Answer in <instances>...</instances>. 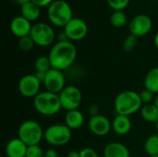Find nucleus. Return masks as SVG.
Segmentation results:
<instances>
[{
  "instance_id": "a211bd4d",
  "label": "nucleus",
  "mask_w": 158,
  "mask_h": 157,
  "mask_svg": "<svg viewBox=\"0 0 158 157\" xmlns=\"http://www.w3.org/2000/svg\"><path fill=\"white\" fill-rule=\"evenodd\" d=\"M84 123V117L81 111L71 110L68 111L65 116V124L71 130H79Z\"/></svg>"
},
{
  "instance_id": "4c0bfd02",
  "label": "nucleus",
  "mask_w": 158,
  "mask_h": 157,
  "mask_svg": "<svg viewBox=\"0 0 158 157\" xmlns=\"http://www.w3.org/2000/svg\"><path fill=\"white\" fill-rule=\"evenodd\" d=\"M154 104L157 106L158 108V94L156 96V99H155V101H154Z\"/></svg>"
},
{
  "instance_id": "7ed1b4c3",
  "label": "nucleus",
  "mask_w": 158,
  "mask_h": 157,
  "mask_svg": "<svg viewBox=\"0 0 158 157\" xmlns=\"http://www.w3.org/2000/svg\"><path fill=\"white\" fill-rule=\"evenodd\" d=\"M33 107L40 115L45 117L56 115L62 109L59 95L48 91L41 92L33 98Z\"/></svg>"
},
{
  "instance_id": "5701e85b",
  "label": "nucleus",
  "mask_w": 158,
  "mask_h": 157,
  "mask_svg": "<svg viewBox=\"0 0 158 157\" xmlns=\"http://www.w3.org/2000/svg\"><path fill=\"white\" fill-rule=\"evenodd\" d=\"M127 15L123 10H115L110 16V22L115 28H122L127 23Z\"/></svg>"
},
{
  "instance_id": "b1692460",
  "label": "nucleus",
  "mask_w": 158,
  "mask_h": 157,
  "mask_svg": "<svg viewBox=\"0 0 158 157\" xmlns=\"http://www.w3.org/2000/svg\"><path fill=\"white\" fill-rule=\"evenodd\" d=\"M34 68L35 71H42L45 73H47L51 68H53L48 56H41L37 57L34 61Z\"/></svg>"
},
{
  "instance_id": "c756f323",
  "label": "nucleus",
  "mask_w": 158,
  "mask_h": 157,
  "mask_svg": "<svg viewBox=\"0 0 158 157\" xmlns=\"http://www.w3.org/2000/svg\"><path fill=\"white\" fill-rule=\"evenodd\" d=\"M81 157H99L96 151L91 147H85L80 151Z\"/></svg>"
},
{
  "instance_id": "9b49d317",
  "label": "nucleus",
  "mask_w": 158,
  "mask_h": 157,
  "mask_svg": "<svg viewBox=\"0 0 158 157\" xmlns=\"http://www.w3.org/2000/svg\"><path fill=\"white\" fill-rule=\"evenodd\" d=\"M64 31L69 41H80L87 35L88 26L87 23L81 18L73 17L64 27Z\"/></svg>"
},
{
  "instance_id": "423d86ee",
  "label": "nucleus",
  "mask_w": 158,
  "mask_h": 157,
  "mask_svg": "<svg viewBox=\"0 0 158 157\" xmlns=\"http://www.w3.org/2000/svg\"><path fill=\"white\" fill-rule=\"evenodd\" d=\"M71 139V130L66 124L50 125L44 130V140L52 146H64Z\"/></svg>"
},
{
  "instance_id": "20e7f679",
  "label": "nucleus",
  "mask_w": 158,
  "mask_h": 157,
  "mask_svg": "<svg viewBox=\"0 0 158 157\" xmlns=\"http://www.w3.org/2000/svg\"><path fill=\"white\" fill-rule=\"evenodd\" d=\"M18 138H19L28 146L38 145L44 138V130L42 126L33 119L23 121L18 130Z\"/></svg>"
},
{
  "instance_id": "bb28decb",
  "label": "nucleus",
  "mask_w": 158,
  "mask_h": 157,
  "mask_svg": "<svg viewBox=\"0 0 158 157\" xmlns=\"http://www.w3.org/2000/svg\"><path fill=\"white\" fill-rule=\"evenodd\" d=\"M45 152H44L43 148L38 145H31L28 146L26 156L25 157H44Z\"/></svg>"
},
{
  "instance_id": "2f4dec72",
  "label": "nucleus",
  "mask_w": 158,
  "mask_h": 157,
  "mask_svg": "<svg viewBox=\"0 0 158 157\" xmlns=\"http://www.w3.org/2000/svg\"><path fill=\"white\" fill-rule=\"evenodd\" d=\"M89 112L92 114V117H94V116H96V115H99V107L96 105H92L90 107H89Z\"/></svg>"
},
{
  "instance_id": "4be33fe9",
  "label": "nucleus",
  "mask_w": 158,
  "mask_h": 157,
  "mask_svg": "<svg viewBox=\"0 0 158 157\" xmlns=\"http://www.w3.org/2000/svg\"><path fill=\"white\" fill-rule=\"evenodd\" d=\"M144 151L149 156L158 155V134L149 136L144 143Z\"/></svg>"
},
{
  "instance_id": "9d476101",
  "label": "nucleus",
  "mask_w": 158,
  "mask_h": 157,
  "mask_svg": "<svg viewBox=\"0 0 158 157\" xmlns=\"http://www.w3.org/2000/svg\"><path fill=\"white\" fill-rule=\"evenodd\" d=\"M43 84L44 85L45 91L59 94L66 87V77L63 71L56 68H51L46 73Z\"/></svg>"
},
{
  "instance_id": "0eeeda50",
  "label": "nucleus",
  "mask_w": 158,
  "mask_h": 157,
  "mask_svg": "<svg viewBox=\"0 0 158 157\" xmlns=\"http://www.w3.org/2000/svg\"><path fill=\"white\" fill-rule=\"evenodd\" d=\"M30 36L32 38L34 43L41 47H47L51 45L56 38L53 28L44 22H37L33 24Z\"/></svg>"
},
{
  "instance_id": "7c9ffc66",
  "label": "nucleus",
  "mask_w": 158,
  "mask_h": 157,
  "mask_svg": "<svg viewBox=\"0 0 158 157\" xmlns=\"http://www.w3.org/2000/svg\"><path fill=\"white\" fill-rule=\"evenodd\" d=\"M31 1L33 2L38 6L43 7V6H49L55 0H31Z\"/></svg>"
},
{
  "instance_id": "f3484780",
  "label": "nucleus",
  "mask_w": 158,
  "mask_h": 157,
  "mask_svg": "<svg viewBox=\"0 0 158 157\" xmlns=\"http://www.w3.org/2000/svg\"><path fill=\"white\" fill-rule=\"evenodd\" d=\"M104 157H131V154L125 144L113 142L105 147Z\"/></svg>"
},
{
  "instance_id": "393cba45",
  "label": "nucleus",
  "mask_w": 158,
  "mask_h": 157,
  "mask_svg": "<svg viewBox=\"0 0 158 157\" xmlns=\"http://www.w3.org/2000/svg\"><path fill=\"white\" fill-rule=\"evenodd\" d=\"M18 45H19V49L21 51L28 52V51H31L33 48L35 43H34V42L32 40V38L30 35H28V36H24V37L19 38Z\"/></svg>"
},
{
  "instance_id": "c85d7f7f",
  "label": "nucleus",
  "mask_w": 158,
  "mask_h": 157,
  "mask_svg": "<svg viewBox=\"0 0 158 157\" xmlns=\"http://www.w3.org/2000/svg\"><path fill=\"white\" fill-rule=\"evenodd\" d=\"M108 6L115 10H123L126 8L131 0H106Z\"/></svg>"
},
{
  "instance_id": "ddd939ff",
  "label": "nucleus",
  "mask_w": 158,
  "mask_h": 157,
  "mask_svg": "<svg viewBox=\"0 0 158 157\" xmlns=\"http://www.w3.org/2000/svg\"><path fill=\"white\" fill-rule=\"evenodd\" d=\"M88 128L90 131L95 136L103 137L109 133L112 129V123L106 117L99 114L91 117L88 122Z\"/></svg>"
},
{
  "instance_id": "aec40b11",
  "label": "nucleus",
  "mask_w": 158,
  "mask_h": 157,
  "mask_svg": "<svg viewBox=\"0 0 158 157\" xmlns=\"http://www.w3.org/2000/svg\"><path fill=\"white\" fill-rule=\"evenodd\" d=\"M141 115L146 122L155 124L158 122V108L154 103L143 105L141 108Z\"/></svg>"
},
{
  "instance_id": "f704fd0d",
  "label": "nucleus",
  "mask_w": 158,
  "mask_h": 157,
  "mask_svg": "<svg viewBox=\"0 0 158 157\" xmlns=\"http://www.w3.org/2000/svg\"><path fill=\"white\" fill-rule=\"evenodd\" d=\"M67 157H81V155H80V152L78 151H70Z\"/></svg>"
},
{
  "instance_id": "4468645a",
  "label": "nucleus",
  "mask_w": 158,
  "mask_h": 157,
  "mask_svg": "<svg viewBox=\"0 0 158 157\" xmlns=\"http://www.w3.org/2000/svg\"><path fill=\"white\" fill-rule=\"evenodd\" d=\"M31 28H32L31 22L26 19L22 16L15 17L10 22L11 32L19 38L30 35Z\"/></svg>"
},
{
  "instance_id": "1a4fd4ad",
  "label": "nucleus",
  "mask_w": 158,
  "mask_h": 157,
  "mask_svg": "<svg viewBox=\"0 0 158 157\" xmlns=\"http://www.w3.org/2000/svg\"><path fill=\"white\" fill-rule=\"evenodd\" d=\"M42 82L36 78L34 74H26L22 76L18 83L19 93L26 98H34L40 93Z\"/></svg>"
},
{
  "instance_id": "dca6fc26",
  "label": "nucleus",
  "mask_w": 158,
  "mask_h": 157,
  "mask_svg": "<svg viewBox=\"0 0 158 157\" xmlns=\"http://www.w3.org/2000/svg\"><path fill=\"white\" fill-rule=\"evenodd\" d=\"M112 130L119 136L127 135L131 130V121L130 117L117 115L112 121Z\"/></svg>"
},
{
  "instance_id": "412c9836",
  "label": "nucleus",
  "mask_w": 158,
  "mask_h": 157,
  "mask_svg": "<svg viewBox=\"0 0 158 157\" xmlns=\"http://www.w3.org/2000/svg\"><path fill=\"white\" fill-rule=\"evenodd\" d=\"M144 88L158 94V67L151 68L144 79Z\"/></svg>"
},
{
  "instance_id": "cd10ccee",
  "label": "nucleus",
  "mask_w": 158,
  "mask_h": 157,
  "mask_svg": "<svg viewBox=\"0 0 158 157\" xmlns=\"http://www.w3.org/2000/svg\"><path fill=\"white\" fill-rule=\"evenodd\" d=\"M140 94V98L142 100L143 105H148V104H152L153 101H155L156 97H155V93L147 89H143L141 93H139Z\"/></svg>"
},
{
  "instance_id": "6e6552de",
  "label": "nucleus",
  "mask_w": 158,
  "mask_h": 157,
  "mask_svg": "<svg viewBox=\"0 0 158 157\" xmlns=\"http://www.w3.org/2000/svg\"><path fill=\"white\" fill-rule=\"evenodd\" d=\"M58 95L61 106L67 112L71 110H77L81 105L82 93L77 86L68 85L62 90V92Z\"/></svg>"
},
{
  "instance_id": "58836bf2",
  "label": "nucleus",
  "mask_w": 158,
  "mask_h": 157,
  "mask_svg": "<svg viewBox=\"0 0 158 157\" xmlns=\"http://www.w3.org/2000/svg\"><path fill=\"white\" fill-rule=\"evenodd\" d=\"M156 133L158 134V122L156 124Z\"/></svg>"
},
{
  "instance_id": "72a5a7b5",
  "label": "nucleus",
  "mask_w": 158,
  "mask_h": 157,
  "mask_svg": "<svg viewBox=\"0 0 158 157\" xmlns=\"http://www.w3.org/2000/svg\"><path fill=\"white\" fill-rule=\"evenodd\" d=\"M58 154L56 150L54 149H48L47 151H45L44 154V157H57Z\"/></svg>"
},
{
  "instance_id": "c9c22d12",
  "label": "nucleus",
  "mask_w": 158,
  "mask_h": 157,
  "mask_svg": "<svg viewBox=\"0 0 158 157\" xmlns=\"http://www.w3.org/2000/svg\"><path fill=\"white\" fill-rule=\"evenodd\" d=\"M12 1H14L15 3H17V4L20 5V6H22L23 4H25V3H27V2H29L31 0H12Z\"/></svg>"
},
{
  "instance_id": "f03ea898",
  "label": "nucleus",
  "mask_w": 158,
  "mask_h": 157,
  "mask_svg": "<svg viewBox=\"0 0 158 157\" xmlns=\"http://www.w3.org/2000/svg\"><path fill=\"white\" fill-rule=\"evenodd\" d=\"M143 106L140 94L137 92L131 90H126L119 93L114 102L115 112L117 115H122L130 117L139 111Z\"/></svg>"
},
{
  "instance_id": "39448f33",
  "label": "nucleus",
  "mask_w": 158,
  "mask_h": 157,
  "mask_svg": "<svg viewBox=\"0 0 158 157\" xmlns=\"http://www.w3.org/2000/svg\"><path fill=\"white\" fill-rule=\"evenodd\" d=\"M47 17L52 24L58 27H65L73 18L72 8L64 0H55L48 6Z\"/></svg>"
},
{
  "instance_id": "6ab92c4d",
  "label": "nucleus",
  "mask_w": 158,
  "mask_h": 157,
  "mask_svg": "<svg viewBox=\"0 0 158 157\" xmlns=\"http://www.w3.org/2000/svg\"><path fill=\"white\" fill-rule=\"evenodd\" d=\"M41 7L35 5L33 2L29 1L20 6V16L24 17L29 21H35L41 14Z\"/></svg>"
},
{
  "instance_id": "f257e3e1",
  "label": "nucleus",
  "mask_w": 158,
  "mask_h": 157,
  "mask_svg": "<svg viewBox=\"0 0 158 157\" xmlns=\"http://www.w3.org/2000/svg\"><path fill=\"white\" fill-rule=\"evenodd\" d=\"M53 68L64 71L69 68L77 57V48L71 41L57 42L48 55Z\"/></svg>"
},
{
  "instance_id": "a878e982",
  "label": "nucleus",
  "mask_w": 158,
  "mask_h": 157,
  "mask_svg": "<svg viewBox=\"0 0 158 157\" xmlns=\"http://www.w3.org/2000/svg\"><path fill=\"white\" fill-rule=\"evenodd\" d=\"M138 43V37L133 35V34H130L126 37V39L123 42V50L127 53H130L131 51H133L137 45Z\"/></svg>"
},
{
  "instance_id": "e433bc0d",
  "label": "nucleus",
  "mask_w": 158,
  "mask_h": 157,
  "mask_svg": "<svg viewBox=\"0 0 158 157\" xmlns=\"http://www.w3.org/2000/svg\"><path fill=\"white\" fill-rule=\"evenodd\" d=\"M155 44H156V48L158 49V32L156 34V36H155Z\"/></svg>"
},
{
  "instance_id": "473e14b6",
  "label": "nucleus",
  "mask_w": 158,
  "mask_h": 157,
  "mask_svg": "<svg viewBox=\"0 0 158 157\" xmlns=\"http://www.w3.org/2000/svg\"><path fill=\"white\" fill-rule=\"evenodd\" d=\"M35 76H36V78L43 83L44 82V79H45V76H46V73L45 72H42V71H35L34 73H33Z\"/></svg>"
},
{
  "instance_id": "f8f14e48",
  "label": "nucleus",
  "mask_w": 158,
  "mask_h": 157,
  "mask_svg": "<svg viewBox=\"0 0 158 157\" xmlns=\"http://www.w3.org/2000/svg\"><path fill=\"white\" fill-rule=\"evenodd\" d=\"M152 27H153L152 19L149 16L145 14L136 15L131 20L129 25L131 34H133L138 38L149 33L150 31L152 30Z\"/></svg>"
},
{
  "instance_id": "2eb2a0df",
  "label": "nucleus",
  "mask_w": 158,
  "mask_h": 157,
  "mask_svg": "<svg viewBox=\"0 0 158 157\" xmlns=\"http://www.w3.org/2000/svg\"><path fill=\"white\" fill-rule=\"evenodd\" d=\"M28 145L19 138H14L7 142L6 146V155L7 157H25Z\"/></svg>"
},
{
  "instance_id": "ea45409f",
  "label": "nucleus",
  "mask_w": 158,
  "mask_h": 157,
  "mask_svg": "<svg viewBox=\"0 0 158 157\" xmlns=\"http://www.w3.org/2000/svg\"><path fill=\"white\" fill-rule=\"evenodd\" d=\"M149 157H158V155H154V156H149Z\"/></svg>"
}]
</instances>
